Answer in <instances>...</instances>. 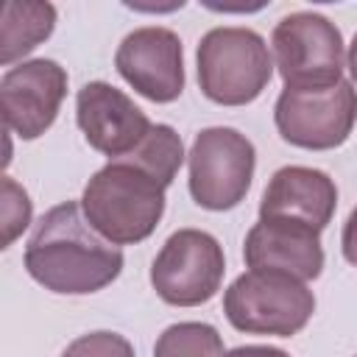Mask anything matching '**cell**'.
I'll return each instance as SVG.
<instances>
[{"label":"cell","mask_w":357,"mask_h":357,"mask_svg":"<svg viewBox=\"0 0 357 357\" xmlns=\"http://www.w3.org/2000/svg\"><path fill=\"white\" fill-rule=\"evenodd\" d=\"M67 95V70L53 59H31L8 67L0 78V109L6 131L20 139L42 137Z\"/></svg>","instance_id":"obj_9"},{"label":"cell","mask_w":357,"mask_h":357,"mask_svg":"<svg viewBox=\"0 0 357 357\" xmlns=\"http://www.w3.org/2000/svg\"><path fill=\"white\" fill-rule=\"evenodd\" d=\"M195 59L201 92L220 106H245L257 100L276 67L265 39L240 25L206 31Z\"/></svg>","instance_id":"obj_3"},{"label":"cell","mask_w":357,"mask_h":357,"mask_svg":"<svg viewBox=\"0 0 357 357\" xmlns=\"http://www.w3.org/2000/svg\"><path fill=\"white\" fill-rule=\"evenodd\" d=\"M137 167H142L145 173H151L159 184L170 187L181 162H184V142L176 134V128H170L167 123H153L148 137L126 156H120Z\"/></svg>","instance_id":"obj_15"},{"label":"cell","mask_w":357,"mask_h":357,"mask_svg":"<svg viewBox=\"0 0 357 357\" xmlns=\"http://www.w3.org/2000/svg\"><path fill=\"white\" fill-rule=\"evenodd\" d=\"M229 324L248 335L293 337L315 312L307 282L279 271H245L223 293Z\"/></svg>","instance_id":"obj_4"},{"label":"cell","mask_w":357,"mask_h":357,"mask_svg":"<svg viewBox=\"0 0 357 357\" xmlns=\"http://www.w3.org/2000/svg\"><path fill=\"white\" fill-rule=\"evenodd\" d=\"M226 257L220 243L201 229H178L159 248L151 265L156 296L173 307L206 304L223 282Z\"/></svg>","instance_id":"obj_8"},{"label":"cell","mask_w":357,"mask_h":357,"mask_svg":"<svg viewBox=\"0 0 357 357\" xmlns=\"http://www.w3.org/2000/svg\"><path fill=\"white\" fill-rule=\"evenodd\" d=\"M340 248L346 262H351L357 268V206L349 212L346 223H343V234H340Z\"/></svg>","instance_id":"obj_19"},{"label":"cell","mask_w":357,"mask_h":357,"mask_svg":"<svg viewBox=\"0 0 357 357\" xmlns=\"http://www.w3.org/2000/svg\"><path fill=\"white\" fill-rule=\"evenodd\" d=\"M75 120L89 148L109 159L131 153L153 126L123 89L106 81H89L78 89Z\"/></svg>","instance_id":"obj_11"},{"label":"cell","mask_w":357,"mask_h":357,"mask_svg":"<svg viewBox=\"0 0 357 357\" xmlns=\"http://www.w3.org/2000/svg\"><path fill=\"white\" fill-rule=\"evenodd\" d=\"M56 28V6L39 0H11L0 14V64L11 67L42 45Z\"/></svg>","instance_id":"obj_14"},{"label":"cell","mask_w":357,"mask_h":357,"mask_svg":"<svg viewBox=\"0 0 357 357\" xmlns=\"http://www.w3.org/2000/svg\"><path fill=\"white\" fill-rule=\"evenodd\" d=\"M165 184L126 159H109L84 187L81 209L89 226L114 245L153 234L165 215Z\"/></svg>","instance_id":"obj_2"},{"label":"cell","mask_w":357,"mask_h":357,"mask_svg":"<svg viewBox=\"0 0 357 357\" xmlns=\"http://www.w3.org/2000/svg\"><path fill=\"white\" fill-rule=\"evenodd\" d=\"M354 357H357V354H354Z\"/></svg>","instance_id":"obj_22"},{"label":"cell","mask_w":357,"mask_h":357,"mask_svg":"<svg viewBox=\"0 0 357 357\" xmlns=\"http://www.w3.org/2000/svg\"><path fill=\"white\" fill-rule=\"evenodd\" d=\"M271 47L284 86L326 89L343 81V36L324 14L293 11L282 17L271 33Z\"/></svg>","instance_id":"obj_5"},{"label":"cell","mask_w":357,"mask_h":357,"mask_svg":"<svg viewBox=\"0 0 357 357\" xmlns=\"http://www.w3.org/2000/svg\"><path fill=\"white\" fill-rule=\"evenodd\" d=\"M0 218H3V248H8L31 223V198L28 192L11 178H0Z\"/></svg>","instance_id":"obj_17"},{"label":"cell","mask_w":357,"mask_h":357,"mask_svg":"<svg viewBox=\"0 0 357 357\" xmlns=\"http://www.w3.org/2000/svg\"><path fill=\"white\" fill-rule=\"evenodd\" d=\"M273 123L279 137L296 148H337L357 123V89L346 78L326 89L284 86L273 106Z\"/></svg>","instance_id":"obj_7"},{"label":"cell","mask_w":357,"mask_h":357,"mask_svg":"<svg viewBox=\"0 0 357 357\" xmlns=\"http://www.w3.org/2000/svg\"><path fill=\"white\" fill-rule=\"evenodd\" d=\"M61 357H134V346L117 332H89L75 337Z\"/></svg>","instance_id":"obj_18"},{"label":"cell","mask_w":357,"mask_h":357,"mask_svg":"<svg viewBox=\"0 0 357 357\" xmlns=\"http://www.w3.org/2000/svg\"><path fill=\"white\" fill-rule=\"evenodd\" d=\"M223 357H290L284 349H276V346H237L231 351H226Z\"/></svg>","instance_id":"obj_20"},{"label":"cell","mask_w":357,"mask_h":357,"mask_svg":"<svg viewBox=\"0 0 357 357\" xmlns=\"http://www.w3.org/2000/svg\"><path fill=\"white\" fill-rule=\"evenodd\" d=\"M346 67H349V73H351V81L357 84V33H354V39H351V45H349V56H346Z\"/></svg>","instance_id":"obj_21"},{"label":"cell","mask_w":357,"mask_h":357,"mask_svg":"<svg viewBox=\"0 0 357 357\" xmlns=\"http://www.w3.org/2000/svg\"><path fill=\"white\" fill-rule=\"evenodd\" d=\"M243 257L251 271H279L301 282L324 271L321 231L287 218H259L245 234Z\"/></svg>","instance_id":"obj_12"},{"label":"cell","mask_w":357,"mask_h":357,"mask_svg":"<svg viewBox=\"0 0 357 357\" xmlns=\"http://www.w3.org/2000/svg\"><path fill=\"white\" fill-rule=\"evenodd\" d=\"M25 271L50 293L86 296L112 284L123 271V251L100 237L81 204L47 209L25 245Z\"/></svg>","instance_id":"obj_1"},{"label":"cell","mask_w":357,"mask_h":357,"mask_svg":"<svg viewBox=\"0 0 357 357\" xmlns=\"http://www.w3.org/2000/svg\"><path fill=\"white\" fill-rule=\"evenodd\" d=\"M114 67L134 92L153 103H173L184 92V50L176 31L145 25L120 42Z\"/></svg>","instance_id":"obj_10"},{"label":"cell","mask_w":357,"mask_h":357,"mask_svg":"<svg viewBox=\"0 0 357 357\" xmlns=\"http://www.w3.org/2000/svg\"><path fill=\"white\" fill-rule=\"evenodd\" d=\"M337 206V187L329 173L304 165L279 167L259 201V218H287L324 231Z\"/></svg>","instance_id":"obj_13"},{"label":"cell","mask_w":357,"mask_h":357,"mask_svg":"<svg viewBox=\"0 0 357 357\" xmlns=\"http://www.w3.org/2000/svg\"><path fill=\"white\" fill-rule=\"evenodd\" d=\"M223 337L212 324L181 321L167 326L153 346V357H223Z\"/></svg>","instance_id":"obj_16"},{"label":"cell","mask_w":357,"mask_h":357,"mask_svg":"<svg viewBox=\"0 0 357 357\" xmlns=\"http://www.w3.org/2000/svg\"><path fill=\"white\" fill-rule=\"evenodd\" d=\"M187 165L192 201L209 212H223L245 198L257 167V151L237 128L212 126L195 134Z\"/></svg>","instance_id":"obj_6"}]
</instances>
